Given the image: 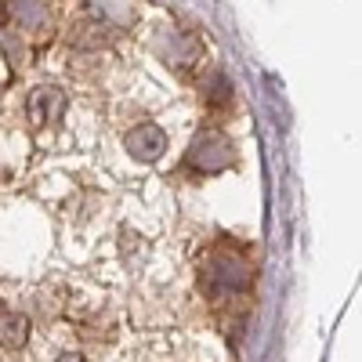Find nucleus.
Here are the masks:
<instances>
[{"label":"nucleus","instance_id":"f257e3e1","mask_svg":"<svg viewBox=\"0 0 362 362\" xmlns=\"http://www.w3.org/2000/svg\"><path fill=\"white\" fill-rule=\"evenodd\" d=\"M250 264L243 257H235L228 250H218V254H210L206 268H203V283H206V293H214V297H235V293H243L250 286Z\"/></svg>","mask_w":362,"mask_h":362},{"label":"nucleus","instance_id":"f03ea898","mask_svg":"<svg viewBox=\"0 0 362 362\" xmlns=\"http://www.w3.org/2000/svg\"><path fill=\"white\" fill-rule=\"evenodd\" d=\"M232 145L221 138V134H203L192 148H189V156H185V163L189 167H196V170H203V174H218V170H225V167H232Z\"/></svg>","mask_w":362,"mask_h":362},{"label":"nucleus","instance_id":"7ed1b4c3","mask_svg":"<svg viewBox=\"0 0 362 362\" xmlns=\"http://www.w3.org/2000/svg\"><path fill=\"white\" fill-rule=\"evenodd\" d=\"M124 148H127L134 160L153 163V160H160V156L167 153V134H163V127H156V124H138V127H131V131L124 134Z\"/></svg>","mask_w":362,"mask_h":362},{"label":"nucleus","instance_id":"20e7f679","mask_svg":"<svg viewBox=\"0 0 362 362\" xmlns=\"http://www.w3.org/2000/svg\"><path fill=\"white\" fill-rule=\"evenodd\" d=\"M134 362H218V355H206V351L177 341V337H167V341L148 344Z\"/></svg>","mask_w":362,"mask_h":362},{"label":"nucleus","instance_id":"39448f33","mask_svg":"<svg viewBox=\"0 0 362 362\" xmlns=\"http://www.w3.org/2000/svg\"><path fill=\"white\" fill-rule=\"evenodd\" d=\"M66 109V95L58 87H37L33 95H29V119H33L37 127L44 124H54L58 116Z\"/></svg>","mask_w":362,"mask_h":362},{"label":"nucleus","instance_id":"423d86ee","mask_svg":"<svg viewBox=\"0 0 362 362\" xmlns=\"http://www.w3.org/2000/svg\"><path fill=\"white\" fill-rule=\"evenodd\" d=\"M29 341V319L18 312H0V344L18 351Z\"/></svg>","mask_w":362,"mask_h":362},{"label":"nucleus","instance_id":"0eeeda50","mask_svg":"<svg viewBox=\"0 0 362 362\" xmlns=\"http://www.w3.org/2000/svg\"><path fill=\"white\" fill-rule=\"evenodd\" d=\"M58 362H87V358H83V355H76V351H69V355H62Z\"/></svg>","mask_w":362,"mask_h":362},{"label":"nucleus","instance_id":"6e6552de","mask_svg":"<svg viewBox=\"0 0 362 362\" xmlns=\"http://www.w3.org/2000/svg\"><path fill=\"white\" fill-rule=\"evenodd\" d=\"M0 4H4V0H0ZM0 15H8V11H4V8H0Z\"/></svg>","mask_w":362,"mask_h":362}]
</instances>
